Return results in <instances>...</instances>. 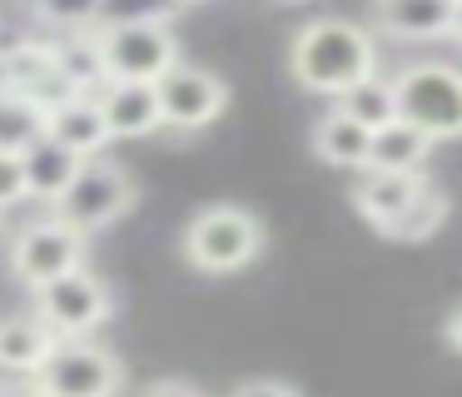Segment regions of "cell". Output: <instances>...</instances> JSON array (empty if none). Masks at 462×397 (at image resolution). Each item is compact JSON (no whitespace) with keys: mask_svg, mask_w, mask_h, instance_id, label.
I'll list each match as a JSON object with an SVG mask.
<instances>
[{"mask_svg":"<svg viewBox=\"0 0 462 397\" xmlns=\"http://www.w3.org/2000/svg\"><path fill=\"white\" fill-rule=\"evenodd\" d=\"M289 69L309 95H348L358 79L378 75V45L373 30H363L358 20L343 15H319L293 35L289 50Z\"/></svg>","mask_w":462,"mask_h":397,"instance_id":"1","label":"cell"},{"mask_svg":"<svg viewBox=\"0 0 462 397\" xmlns=\"http://www.w3.org/2000/svg\"><path fill=\"white\" fill-rule=\"evenodd\" d=\"M180 254L199 273H239L263 254V218L239 204H209L184 224Z\"/></svg>","mask_w":462,"mask_h":397,"instance_id":"2","label":"cell"},{"mask_svg":"<svg viewBox=\"0 0 462 397\" xmlns=\"http://www.w3.org/2000/svg\"><path fill=\"white\" fill-rule=\"evenodd\" d=\"M393 105L398 119L438 144V139L462 134V69L442 65V60H418V65L393 75Z\"/></svg>","mask_w":462,"mask_h":397,"instance_id":"3","label":"cell"},{"mask_svg":"<svg viewBox=\"0 0 462 397\" xmlns=\"http://www.w3.org/2000/svg\"><path fill=\"white\" fill-rule=\"evenodd\" d=\"M130 208H134V179L125 174V164H115V159H85L75 169L70 189L51 204V214L65 218L70 228H80L85 238H95L100 228L120 224Z\"/></svg>","mask_w":462,"mask_h":397,"instance_id":"4","label":"cell"},{"mask_svg":"<svg viewBox=\"0 0 462 397\" xmlns=\"http://www.w3.org/2000/svg\"><path fill=\"white\" fill-rule=\"evenodd\" d=\"M41 397H120L125 363L115 347L90 337H60L45 367L31 377Z\"/></svg>","mask_w":462,"mask_h":397,"instance_id":"5","label":"cell"},{"mask_svg":"<svg viewBox=\"0 0 462 397\" xmlns=\"http://www.w3.org/2000/svg\"><path fill=\"white\" fill-rule=\"evenodd\" d=\"M35 318L51 328L55 337H90L115 318V288L90 268L60 273L55 283L35 288Z\"/></svg>","mask_w":462,"mask_h":397,"instance_id":"6","label":"cell"},{"mask_svg":"<svg viewBox=\"0 0 462 397\" xmlns=\"http://www.w3.org/2000/svg\"><path fill=\"white\" fill-rule=\"evenodd\" d=\"M85 254H90V238H85L80 228H70L65 218L45 214V218H35V224H25L21 234H15V244H11V273L35 293V288L55 283L60 273L85 268Z\"/></svg>","mask_w":462,"mask_h":397,"instance_id":"7","label":"cell"},{"mask_svg":"<svg viewBox=\"0 0 462 397\" xmlns=\"http://www.w3.org/2000/svg\"><path fill=\"white\" fill-rule=\"evenodd\" d=\"M100 50L105 79H160L180 65V40L170 25H120V30H90Z\"/></svg>","mask_w":462,"mask_h":397,"instance_id":"8","label":"cell"},{"mask_svg":"<svg viewBox=\"0 0 462 397\" xmlns=\"http://www.w3.org/2000/svg\"><path fill=\"white\" fill-rule=\"evenodd\" d=\"M154 99H160L164 129H204L229 109V85L214 69L180 60L174 69H164L154 79Z\"/></svg>","mask_w":462,"mask_h":397,"instance_id":"9","label":"cell"},{"mask_svg":"<svg viewBox=\"0 0 462 397\" xmlns=\"http://www.w3.org/2000/svg\"><path fill=\"white\" fill-rule=\"evenodd\" d=\"M95 105L110 125V139H150L154 129H164L150 79H105L95 89Z\"/></svg>","mask_w":462,"mask_h":397,"instance_id":"10","label":"cell"},{"mask_svg":"<svg viewBox=\"0 0 462 397\" xmlns=\"http://www.w3.org/2000/svg\"><path fill=\"white\" fill-rule=\"evenodd\" d=\"M422 189H428V174H378V169H363V179L353 184V208L388 238L393 224L408 214Z\"/></svg>","mask_w":462,"mask_h":397,"instance_id":"11","label":"cell"},{"mask_svg":"<svg viewBox=\"0 0 462 397\" xmlns=\"http://www.w3.org/2000/svg\"><path fill=\"white\" fill-rule=\"evenodd\" d=\"M45 139H55L75 159H100L105 144H110V125H105L95 95H75L45 115Z\"/></svg>","mask_w":462,"mask_h":397,"instance_id":"12","label":"cell"},{"mask_svg":"<svg viewBox=\"0 0 462 397\" xmlns=\"http://www.w3.org/2000/svg\"><path fill=\"white\" fill-rule=\"evenodd\" d=\"M55 343H60V337H55L35 313L0 318V373L5 377H35L45 367V357L55 353Z\"/></svg>","mask_w":462,"mask_h":397,"instance_id":"13","label":"cell"},{"mask_svg":"<svg viewBox=\"0 0 462 397\" xmlns=\"http://www.w3.org/2000/svg\"><path fill=\"white\" fill-rule=\"evenodd\" d=\"M457 0H373V25L393 40H438L452 30Z\"/></svg>","mask_w":462,"mask_h":397,"instance_id":"14","label":"cell"},{"mask_svg":"<svg viewBox=\"0 0 462 397\" xmlns=\"http://www.w3.org/2000/svg\"><path fill=\"white\" fill-rule=\"evenodd\" d=\"M21 184H25V198H35V204H55V198L70 189L75 169L85 164V159L65 154L55 139H35L31 149H21Z\"/></svg>","mask_w":462,"mask_h":397,"instance_id":"15","label":"cell"},{"mask_svg":"<svg viewBox=\"0 0 462 397\" xmlns=\"http://www.w3.org/2000/svg\"><path fill=\"white\" fill-rule=\"evenodd\" d=\"M428 154H432V139L422 129H412L408 119H393V125L373 129L368 164L363 169H378V174H422Z\"/></svg>","mask_w":462,"mask_h":397,"instance_id":"16","label":"cell"},{"mask_svg":"<svg viewBox=\"0 0 462 397\" xmlns=\"http://www.w3.org/2000/svg\"><path fill=\"white\" fill-rule=\"evenodd\" d=\"M368 129L353 125L348 115H338V109H328V115L313 125V154L323 159V164L333 169H363L368 164Z\"/></svg>","mask_w":462,"mask_h":397,"instance_id":"17","label":"cell"},{"mask_svg":"<svg viewBox=\"0 0 462 397\" xmlns=\"http://www.w3.org/2000/svg\"><path fill=\"white\" fill-rule=\"evenodd\" d=\"M338 115H348L353 125H363L373 134V129H383V125H393L398 119V105H393V79H383V75H368V79H358V85L348 89V95H338Z\"/></svg>","mask_w":462,"mask_h":397,"instance_id":"18","label":"cell"},{"mask_svg":"<svg viewBox=\"0 0 462 397\" xmlns=\"http://www.w3.org/2000/svg\"><path fill=\"white\" fill-rule=\"evenodd\" d=\"M35 139H45V109L15 95V89H5L0 95V154H21Z\"/></svg>","mask_w":462,"mask_h":397,"instance_id":"19","label":"cell"},{"mask_svg":"<svg viewBox=\"0 0 462 397\" xmlns=\"http://www.w3.org/2000/svg\"><path fill=\"white\" fill-rule=\"evenodd\" d=\"M442 224H448V194H442V189L428 179V189L412 198V208L398 218V224H393L388 238H393V244H422V238H432Z\"/></svg>","mask_w":462,"mask_h":397,"instance_id":"20","label":"cell"},{"mask_svg":"<svg viewBox=\"0 0 462 397\" xmlns=\"http://www.w3.org/2000/svg\"><path fill=\"white\" fill-rule=\"evenodd\" d=\"M174 0H100L95 30H120V25H170Z\"/></svg>","mask_w":462,"mask_h":397,"instance_id":"21","label":"cell"},{"mask_svg":"<svg viewBox=\"0 0 462 397\" xmlns=\"http://www.w3.org/2000/svg\"><path fill=\"white\" fill-rule=\"evenodd\" d=\"M35 20L55 35H80V30H95V15H100V0H31Z\"/></svg>","mask_w":462,"mask_h":397,"instance_id":"22","label":"cell"},{"mask_svg":"<svg viewBox=\"0 0 462 397\" xmlns=\"http://www.w3.org/2000/svg\"><path fill=\"white\" fill-rule=\"evenodd\" d=\"M25 204V184H21V159L15 154H0V214L5 208Z\"/></svg>","mask_w":462,"mask_h":397,"instance_id":"23","label":"cell"},{"mask_svg":"<svg viewBox=\"0 0 462 397\" xmlns=\"http://www.w3.org/2000/svg\"><path fill=\"white\" fill-rule=\"evenodd\" d=\"M229 397H303L293 383H283V377H249V383H239Z\"/></svg>","mask_w":462,"mask_h":397,"instance_id":"24","label":"cell"},{"mask_svg":"<svg viewBox=\"0 0 462 397\" xmlns=\"http://www.w3.org/2000/svg\"><path fill=\"white\" fill-rule=\"evenodd\" d=\"M140 397H204V392L194 383H184V377H160V383H150Z\"/></svg>","mask_w":462,"mask_h":397,"instance_id":"25","label":"cell"},{"mask_svg":"<svg viewBox=\"0 0 462 397\" xmlns=\"http://www.w3.org/2000/svg\"><path fill=\"white\" fill-rule=\"evenodd\" d=\"M442 343H448L452 353H462V303L452 308L448 318H442Z\"/></svg>","mask_w":462,"mask_h":397,"instance_id":"26","label":"cell"},{"mask_svg":"<svg viewBox=\"0 0 462 397\" xmlns=\"http://www.w3.org/2000/svg\"><path fill=\"white\" fill-rule=\"evenodd\" d=\"M0 397H41V392H35L31 377H11V383H0Z\"/></svg>","mask_w":462,"mask_h":397,"instance_id":"27","label":"cell"},{"mask_svg":"<svg viewBox=\"0 0 462 397\" xmlns=\"http://www.w3.org/2000/svg\"><path fill=\"white\" fill-rule=\"evenodd\" d=\"M448 35L462 45V0H457V10H452V30H448Z\"/></svg>","mask_w":462,"mask_h":397,"instance_id":"28","label":"cell"},{"mask_svg":"<svg viewBox=\"0 0 462 397\" xmlns=\"http://www.w3.org/2000/svg\"><path fill=\"white\" fill-rule=\"evenodd\" d=\"M11 89V65H5V50H0V95Z\"/></svg>","mask_w":462,"mask_h":397,"instance_id":"29","label":"cell"},{"mask_svg":"<svg viewBox=\"0 0 462 397\" xmlns=\"http://www.w3.org/2000/svg\"><path fill=\"white\" fill-rule=\"evenodd\" d=\"M174 5H204V0H174Z\"/></svg>","mask_w":462,"mask_h":397,"instance_id":"30","label":"cell"},{"mask_svg":"<svg viewBox=\"0 0 462 397\" xmlns=\"http://www.w3.org/2000/svg\"><path fill=\"white\" fill-rule=\"evenodd\" d=\"M289 5H299V0H289Z\"/></svg>","mask_w":462,"mask_h":397,"instance_id":"31","label":"cell"},{"mask_svg":"<svg viewBox=\"0 0 462 397\" xmlns=\"http://www.w3.org/2000/svg\"><path fill=\"white\" fill-rule=\"evenodd\" d=\"M0 218H5V214H0Z\"/></svg>","mask_w":462,"mask_h":397,"instance_id":"32","label":"cell"}]
</instances>
